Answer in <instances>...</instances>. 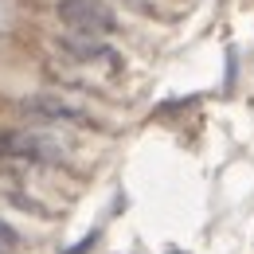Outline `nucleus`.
Listing matches in <instances>:
<instances>
[{
	"label": "nucleus",
	"mask_w": 254,
	"mask_h": 254,
	"mask_svg": "<svg viewBox=\"0 0 254 254\" xmlns=\"http://www.w3.org/2000/svg\"><path fill=\"white\" fill-rule=\"evenodd\" d=\"M118 4H126V8H133V12H141V16H153L157 8L149 4V0H118Z\"/></svg>",
	"instance_id": "6"
},
{
	"label": "nucleus",
	"mask_w": 254,
	"mask_h": 254,
	"mask_svg": "<svg viewBox=\"0 0 254 254\" xmlns=\"http://www.w3.org/2000/svg\"><path fill=\"white\" fill-rule=\"evenodd\" d=\"M55 16L63 20L74 35H114L122 32V20L102 4V0H59L55 4Z\"/></svg>",
	"instance_id": "1"
},
{
	"label": "nucleus",
	"mask_w": 254,
	"mask_h": 254,
	"mask_svg": "<svg viewBox=\"0 0 254 254\" xmlns=\"http://www.w3.org/2000/svg\"><path fill=\"white\" fill-rule=\"evenodd\" d=\"M0 157L32 160V164H63V145L55 137L32 133V129H4L0 133Z\"/></svg>",
	"instance_id": "2"
},
{
	"label": "nucleus",
	"mask_w": 254,
	"mask_h": 254,
	"mask_svg": "<svg viewBox=\"0 0 254 254\" xmlns=\"http://www.w3.org/2000/svg\"><path fill=\"white\" fill-rule=\"evenodd\" d=\"M20 110L32 114V118H39V122H66V126H82V129H102L90 110H82V106H74V102H66V98L51 94V90L28 94L20 102Z\"/></svg>",
	"instance_id": "3"
},
{
	"label": "nucleus",
	"mask_w": 254,
	"mask_h": 254,
	"mask_svg": "<svg viewBox=\"0 0 254 254\" xmlns=\"http://www.w3.org/2000/svg\"><path fill=\"white\" fill-rule=\"evenodd\" d=\"M20 243V235H16V227H8V223L0 219V251H12Z\"/></svg>",
	"instance_id": "5"
},
{
	"label": "nucleus",
	"mask_w": 254,
	"mask_h": 254,
	"mask_svg": "<svg viewBox=\"0 0 254 254\" xmlns=\"http://www.w3.org/2000/svg\"><path fill=\"white\" fill-rule=\"evenodd\" d=\"M168 254H180V251H168Z\"/></svg>",
	"instance_id": "7"
},
{
	"label": "nucleus",
	"mask_w": 254,
	"mask_h": 254,
	"mask_svg": "<svg viewBox=\"0 0 254 254\" xmlns=\"http://www.w3.org/2000/svg\"><path fill=\"white\" fill-rule=\"evenodd\" d=\"M55 47H59L63 55H70L74 63H110V66L122 63V55H118L110 43L94 39V35H74V32H66V35H55Z\"/></svg>",
	"instance_id": "4"
}]
</instances>
